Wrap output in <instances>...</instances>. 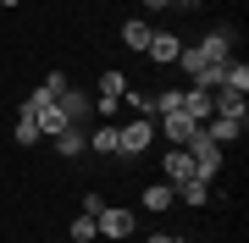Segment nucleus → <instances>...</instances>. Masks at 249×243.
Segmentation results:
<instances>
[{"label": "nucleus", "instance_id": "1a4fd4ad", "mask_svg": "<svg viewBox=\"0 0 249 243\" xmlns=\"http://www.w3.org/2000/svg\"><path fill=\"white\" fill-rule=\"evenodd\" d=\"M244 122L249 116H205V138H216V144H232V138H244Z\"/></svg>", "mask_w": 249, "mask_h": 243}, {"label": "nucleus", "instance_id": "f8f14e48", "mask_svg": "<svg viewBox=\"0 0 249 243\" xmlns=\"http://www.w3.org/2000/svg\"><path fill=\"white\" fill-rule=\"evenodd\" d=\"M216 89H232V94H249V66H244V61H227L222 72H216Z\"/></svg>", "mask_w": 249, "mask_h": 243}, {"label": "nucleus", "instance_id": "4be33fe9", "mask_svg": "<svg viewBox=\"0 0 249 243\" xmlns=\"http://www.w3.org/2000/svg\"><path fill=\"white\" fill-rule=\"evenodd\" d=\"M144 6H150V11H160V6H172V0H144Z\"/></svg>", "mask_w": 249, "mask_h": 243}, {"label": "nucleus", "instance_id": "0eeeda50", "mask_svg": "<svg viewBox=\"0 0 249 243\" xmlns=\"http://www.w3.org/2000/svg\"><path fill=\"white\" fill-rule=\"evenodd\" d=\"M94 221H100L106 238H133V232H139V216H133V210H116V205H106Z\"/></svg>", "mask_w": 249, "mask_h": 243}, {"label": "nucleus", "instance_id": "412c9836", "mask_svg": "<svg viewBox=\"0 0 249 243\" xmlns=\"http://www.w3.org/2000/svg\"><path fill=\"white\" fill-rule=\"evenodd\" d=\"M150 243H172V232H150Z\"/></svg>", "mask_w": 249, "mask_h": 243}, {"label": "nucleus", "instance_id": "5701e85b", "mask_svg": "<svg viewBox=\"0 0 249 243\" xmlns=\"http://www.w3.org/2000/svg\"><path fill=\"white\" fill-rule=\"evenodd\" d=\"M0 6H22V0H0Z\"/></svg>", "mask_w": 249, "mask_h": 243}, {"label": "nucleus", "instance_id": "7ed1b4c3", "mask_svg": "<svg viewBox=\"0 0 249 243\" xmlns=\"http://www.w3.org/2000/svg\"><path fill=\"white\" fill-rule=\"evenodd\" d=\"M122 94H127V72H106L100 89H94V111H106V122H111L122 111Z\"/></svg>", "mask_w": 249, "mask_h": 243}, {"label": "nucleus", "instance_id": "a211bd4d", "mask_svg": "<svg viewBox=\"0 0 249 243\" xmlns=\"http://www.w3.org/2000/svg\"><path fill=\"white\" fill-rule=\"evenodd\" d=\"M89 149H94V155H116V127H111V122L89 133Z\"/></svg>", "mask_w": 249, "mask_h": 243}, {"label": "nucleus", "instance_id": "393cba45", "mask_svg": "<svg viewBox=\"0 0 249 243\" xmlns=\"http://www.w3.org/2000/svg\"><path fill=\"white\" fill-rule=\"evenodd\" d=\"M55 243H61V238H55Z\"/></svg>", "mask_w": 249, "mask_h": 243}, {"label": "nucleus", "instance_id": "2eb2a0df", "mask_svg": "<svg viewBox=\"0 0 249 243\" xmlns=\"http://www.w3.org/2000/svg\"><path fill=\"white\" fill-rule=\"evenodd\" d=\"M178 205V188H172V182H150V188H144V210H172Z\"/></svg>", "mask_w": 249, "mask_h": 243}, {"label": "nucleus", "instance_id": "4468645a", "mask_svg": "<svg viewBox=\"0 0 249 243\" xmlns=\"http://www.w3.org/2000/svg\"><path fill=\"white\" fill-rule=\"evenodd\" d=\"M178 199H183L188 210H205V205H211V182H205V177H188L183 188H178Z\"/></svg>", "mask_w": 249, "mask_h": 243}, {"label": "nucleus", "instance_id": "20e7f679", "mask_svg": "<svg viewBox=\"0 0 249 243\" xmlns=\"http://www.w3.org/2000/svg\"><path fill=\"white\" fill-rule=\"evenodd\" d=\"M55 111H61L67 122H83V127H89V111H94V94H83V89H72V83H67V89L55 94Z\"/></svg>", "mask_w": 249, "mask_h": 243}, {"label": "nucleus", "instance_id": "6e6552de", "mask_svg": "<svg viewBox=\"0 0 249 243\" xmlns=\"http://www.w3.org/2000/svg\"><path fill=\"white\" fill-rule=\"evenodd\" d=\"M188 177H194V161H188V149H166V161H160V182L183 188Z\"/></svg>", "mask_w": 249, "mask_h": 243}, {"label": "nucleus", "instance_id": "f257e3e1", "mask_svg": "<svg viewBox=\"0 0 249 243\" xmlns=\"http://www.w3.org/2000/svg\"><path fill=\"white\" fill-rule=\"evenodd\" d=\"M227 61H232V28H211L199 45H183V55H178V66L199 83V89H216V72H222Z\"/></svg>", "mask_w": 249, "mask_h": 243}, {"label": "nucleus", "instance_id": "f03ea898", "mask_svg": "<svg viewBox=\"0 0 249 243\" xmlns=\"http://www.w3.org/2000/svg\"><path fill=\"white\" fill-rule=\"evenodd\" d=\"M150 138H155V122L150 116H144V122H122V127H116V155H144Z\"/></svg>", "mask_w": 249, "mask_h": 243}, {"label": "nucleus", "instance_id": "b1692460", "mask_svg": "<svg viewBox=\"0 0 249 243\" xmlns=\"http://www.w3.org/2000/svg\"><path fill=\"white\" fill-rule=\"evenodd\" d=\"M172 243H194V238H172Z\"/></svg>", "mask_w": 249, "mask_h": 243}, {"label": "nucleus", "instance_id": "6ab92c4d", "mask_svg": "<svg viewBox=\"0 0 249 243\" xmlns=\"http://www.w3.org/2000/svg\"><path fill=\"white\" fill-rule=\"evenodd\" d=\"M39 138H45V133H39V122H28V116H17V149H34Z\"/></svg>", "mask_w": 249, "mask_h": 243}, {"label": "nucleus", "instance_id": "423d86ee", "mask_svg": "<svg viewBox=\"0 0 249 243\" xmlns=\"http://www.w3.org/2000/svg\"><path fill=\"white\" fill-rule=\"evenodd\" d=\"M155 127H160V133H166V138H172V149H183V144H188V138H194V133H199V122H194V116H188V111H166V116H160Z\"/></svg>", "mask_w": 249, "mask_h": 243}, {"label": "nucleus", "instance_id": "39448f33", "mask_svg": "<svg viewBox=\"0 0 249 243\" xmlns=\"http://www.w3.org/2000/svg\"><path fill=\"white\" fill-rule=\"evenodd\" d=\"M50 144H55V155H61V161H78V155L89 149V127H83V122H67Z\"/></svg>", "mask_w": 249, "mask_h": 243}, {"label": "nucleus", "instance_id": "9b49d317", "mask_svg": "<svg viewBox=\"0 0 249 243\" xmlns=\"http://www.w3.org/2000/svg\"><path fill=\"white\" fill-rule=\"evenodd\" d=\"M150 33H155V28L144 22V17H127V22H122V45H127V50H139V55L150 50Z\"/></svg>", "mask_w": 249, "mask_h": 243}, {"label": "nucleus", "instance_id": "f3484780", "mask_svg": "<svg viewBox=\"0 0 249 243\" xmlns=\"http://www.w3.org/2000/svg\"><path fill=\"white\" fill-rule=\"evenodd\" d=\"M166 111H183V89H160L150 99V116H166Z\"/></svg>", "mask_w": 249, "mask_h": 243}, {"label": "nucleus", "instance_id": "ddd939ff", "mask_svg": "<svg viewBox=\"0 0 249 243\" xmlns=\"http://www.w3.org/2000/svg\"><path fill=\"white\" fill-rule=\"evenodd\" d=\"M183 111H188V116H194V122H205V116H211V89H199V83H194V89H183Z\"/></svg>", "mask_w": 249, "mask_h": 243}, {"label": "nucleus", "instance_id": "9d476101", "mask_svg": "<svg viewBox=\"0 0 249 243\" xmlns=\"http://www.w3.org/2000/svg\"><path fill=\"white\" fill-rule=\"evenodd\" d=\"M144 55H150V61H160V66H172V61L183 55V39H178V33H160V28H155V33H150V50H144Z\"/></svg>", "mask_w": 249, "mask_h": 243}, {"label": "nucleus", "instance_id": "dca6fc26", "mask_svg": "<svg viewBox=\"0 0 249 243\" xmlns=\"http://www.w3.org/2000/svg\"><path fill=\"white\" fill-rule=\"evenodd\" d=\"M94 238H100V221L89 216V210H78V221H72V238H67V243H94Z\"/></svg>", "mask_w": 249, "mask_h": 243}, {"label": "nucleus", "instance_id": "aec40b11", "mask_svg": "<svg viewBox=\"0 0 249 243\" xmlns=\"http://www.w3.org/2000/svg\"><path fill=\"white\" fill-rule=\"evenodd\" d=\"M205 0H172V11H199Z\"/></svg>", "mask_w": 249, "mask_h": 243}]
</instances>
